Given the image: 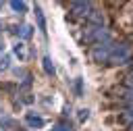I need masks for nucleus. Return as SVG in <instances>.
Returning <instances> with one entry per match:
<instances>
[{"mask_svg":"<svg viewBox=\"0 0 133 131\" xmlns=\"http://www.w3.org/2000/svg\"><path fill=\"white\" fill-rule=\"evenodd\" d=\"M127 60H129V46H125V44H112L108 62H112V64H125Z\"/></svg>","mask_w":133,"mask_h":131,"instance_id":"f257e3e1","label":"nucleus"},{"mask_svg":"<svg viewBox=\"0 0 133 131\" xmlns=\"http://www.w3.org/2000/svg\"><path fill=\"white\" fill-rule=\"evenodd\" d=\"M110 48H112V44H108V46H94L91 58H94L96 62H108V58H110Z\"/></svg>","mask_w":133,"mask_h":131,"instance_id":"f03ea898","label":"nucleus"},{"mask_svg":"<svg viewBox=\"0 0 133 131\" xmlns=\"http://www.w3.org/2000/svg\"><path fill=\"white\" fill-rule=\"evenodd\" d=\"M89 10H91V4H89V2H71V12H73V15L87 17Z\"/></svg>","mask_w":133,"mask_h":131,"instance_id":"7ed1b4c3","label":"nucleus"},{"mask_svg":"<svg viewBox=\"0 0 133 131\" xmlns=\"http://www.w3.org/2000/svg\"><path fill=\"white\" fill-rule=\"evenodd\" d=\"M87 21L91 23V27H104V15L100 12V10H89V15H87Z\"/></svg>","mask_w":133,"mask_h":131,"instance_id":"20e7f679","label":"nucleus"},{"mask_svg":"<svg viewBox=\"0 0 133 131\" xmlns=\"http://www.w3.org/2000/svg\"><path fill=\"white\" fill-rule=\"evenodd\" d=\"M12 33H17L21 40H29L31 33H33V27L31 25H21V27H12Z\"/></svg>","mask_w":133,"mask_h":131,"instance_id":"39448f33","label":"nucleus"},{"mask_svg":"<svg viewBox=\"0 0 133 131\" xmlns=\"http://www.w3.org/2000/svg\"><path fill=\"white\" fill-rule=\"evenodd\" d=\"M25 121H27V125H29V127H33V129H42V127L46 125V121H44L42 116H35V114H27V116H25Z\"/></svg>","mask_w":133,"mask_h":131,"instance_id":"423d86ee","label":"nucleus"},{"mask_svg":"<svg viewBox=\"0 0 133 131\" xmlns=\"http://www.w3.org/2000/svg\"><path fill=\"white\" fill-rule=\"evenodd\" d=\"M35 19H37V27L42 29V33H46V19H44V15H42L39 6H35Z\"/></svg>","mask_w":133,"mask_h":131,"instance_id":"0eeeda50","label":"nucleus"},{"mask_svg":"<svg viewBox=\"0 0 133 131\" xmlns=\"http://www.w3.org/2000/svg\"><path fill=\"white\" fill-rule=\"evenodd\" d=\"M42 67H44V71H46L48 75H54V73H56V69H54V64H52L50 56H44V60H42Z\"/></svg>","mask_w":133,"mask_h":131,"instance_id":"6e6552de","label":"nucleus"},{"mask_svg":"<svg viewBox=\"0 0 133 131\" xmlns=\"http://www.w3.org/2000/svg\"><path fill=\"white\" fill-rule=\"evenodd\" d=\"M10 8H12L15 12H25V10H27L25 2H19V0H12V2H10Z\"/></svg>","mask_w":133,"mask_h":131,"instance_id":"1a4fd4ad","label":"nucleus"},{"mask_svg":"<svg viewBox=\"0 0 133 131\" xmlns=\"http://www.w3.org/2000/svg\"><path fill=\"white\" fill-rule=\"evenodd\" d=\"M8 67H10V56L6 54V56H2V58H0V71H6Z\"/></svg>","mask_w":133,"mask_h":131,"instance_id":"9d476101","label":"nucleus"},{"mask_svg":"<svg viewBox=\"0 0 133 131\" xmlns=\"http://www.w3.org/2000/svg\"><path fill=\"white\" fill-rule=\"evenodd\" d=\"M52 131H73V127H71V123H58Z\"/></svg>","mask_w":133,"mask_h":131,"instance_id":"9b49d317","label":"nucleus"},{"mask_svg":"<svg viewBox=\"0 0 133 131\" xmlns=\"http://www.w3.org/2000/svg\"><path fill=\"white\" fill-rule=\"evenodd\" d=\"M15 54H17V56H21V58L25 56V50H23V44H21V42L15 46Z\"/></svg>","mask_w":133,"mask_h":131,"instance_id":"f8f14e48","label":"nucleus"},{"mask_svg":"<svg viewBox=\"0 0 133 131\" xmlns=\"http://www.w3.org/2000/svg\"><path fill=\"white\" fill-rule=\"evenodd\" d=\"M87 119H89V110L87 108H81L79 110V121H87Z\"/></svg>","mask_w":133,"mask_h":131,"instance_id":"ddd939ff","label":"nucleus"},{"mask_svg":"<svg viewBox=\"0 0 133 131\" xmlns=\"http://www.w3.org/2000/svg\"><path fill=\"white\" fill-rule=\"evenodd\" d=\"M125 83H127V87H129V89H133V71H131V73L127 75V79H125Z\"/></svg>","mask_w":133,"mask_h":131,"instance_id":"4468645a","label":"nucleus"},{"mask_svg":"<svg viewBox=\"0 0 133 131\" xmlns=\"http://www.w3.org/2000/svg\"><path fill=\"white\" fill-rule=\"evenodd\" d=\"M75 87H77V96H81V94H83V89H81V77H77V81H75Z\"/></svg>","mask_w":133,"mask_h":131,"instance_id":"2eb2a0df","label":"nucleus"},{"mask_svg":"<svg viewBox=\"0 0 133 131\" xmlns=\"http://www.w3.org/2000/svg\"><path fill=\"white\" fill-rule=\"evenodd\" d=\"M15 123L10 121V119H2V127H12Z\"/></svg>","mask_w":133,"mask_h":131,"instance_id":"dca6fc26","label":"nucleus"},{"mask_svg":"<svg viewBox=\"0 0 133 131\" xmlns=\"http://www.w3.org/2000/svg\"><path fill=\"white\" fill-rule=\"evenodd\" d=\"M0 52H2V37H0Z\"/></svg>","mask_w":133,"mask_h":131,"instance_id":"f3484780","label":"nucleus"},{"mask_svg":"<svg viewBox=\"0 0 133 131\" xmlns=\"http://www.w3.org/2000/svg\"><path fill=\"white\" fill-rule=\"evenodd\" d=\"M0 8H2V2H0Z\"/></svg>","mask_w":133,"mask_h":131,"instance_id":"a211bd4d","label":"nucleus"},{"mask_svg":"<svg viewBox=\"0 0 133 131\" xmlns=\"http://www.w3.org/2000/svg\"><path fill=\"white\" fill-rule=\"evenodd\" d=\"M0 29H2V25H0Z\"/></svg>","mask_w":133,"mask_h":131,"instance_id":"6ab92c4d","label":"nucleus"}]
</instances>
